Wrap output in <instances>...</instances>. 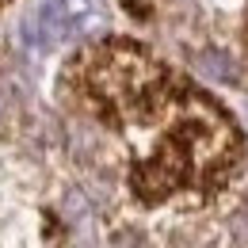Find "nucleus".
Masks as SVG:
<instances>
[{
    "instance_id": "f03ea898",
    "label": "nucleus",
    "mask_w": 248,
    "mask_h": 248,
    "mask_svg": "<svg viewBox=\"0 0 248 248\" xmlns=\"http://www.w3.org/2000/svg\"><path fill=\"white\" fill-rule=\"evenodd\" d=\"M34 23H38V42H42V46H54V42L65 34V4L62 0L42 4L38 16H34Z\"/></svg>"
},
{
    "instance_id": "f257e3e1",
    "label": "nucleus",
    "mask_w": 248,
    "mask_h": 248,
    "mask_svg": "<svg viewBox=\"0 0 248 248\" xmlns=\"http://www.w3.org/2000/svg\"><path fill=\"white\" fill-rule=\"evenodd\" d=\"M84 92L107 123L126 130H156L130 168L141 202H164L176 191H214L241 160V134L210 95L187 88L149 50L111 38L80 62Z\"/></svg>"
},
{
    "instance_id": "20e7f679",
    "label": "nucleus",
    "mask_w": 248,
    "mask_h": 248,
    "mask_svg": "<svg viewBox=\"0 0 248 248\" xmlns=\"http://www.w3.org/2000/svg\"><path fill=\"white\" fill-rule=\"evenodd\" d=\"M0 115H4V99H0Z\"/></svg>"
},
{
    "instance_id": "7ed1b4c3",
    "label": "nucleus",
    "mask_w": 248,
    "mask_h": 248,
    "mask_svg": "<svg viewBox=\"0 0 248 248\" xmlns=\"http://www.w3.org/2000/svg\"><path fill=\"white\" fill-rule=\"evenodd\" d=\"M199 69H202L206 77H214V80H237V65L229 62L225 54H217V50L199 54Z\"/></svg>"
}]
</instances>
